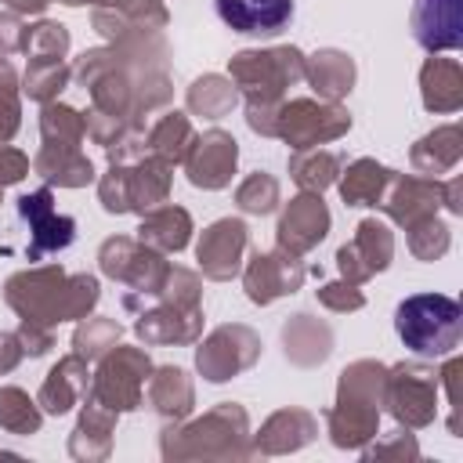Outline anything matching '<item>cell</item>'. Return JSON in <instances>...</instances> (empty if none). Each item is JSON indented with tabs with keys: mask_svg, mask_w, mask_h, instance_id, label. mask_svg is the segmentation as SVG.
I'll list each match as a JSON object with an SVG mask.
<instances>
[{
	"mask_svg": "<svg viewBox=\"0 0 463 463\" xmlns=\"http://www.w3.org/2000/svg\"><path fill=\"white\" fill-rule=\"evenodd\" d=\"M394 329L409 351L423 358H441L459 347L463 336V311L445 293H416L405 297L394 311Z\"/></svg>",
	"mask_w": 463,
	"mask_h": 463,
	"instance_id": "cell-1",
	"label": "cell"
},
{
	"mask_svg": "<svg viewBox=\"0 0 463 463\" xmlns=\"http://www.w3.org/2000/svg\"><path fill=\"white\" fill-rule=\"evenodd\" d=\"M217 18L246 36H275L293 22V0H213Z\"/></svg>",
	"mask_w": 463,
	"mask_h": 463,
	"instance_id": "cell-2",
	"label": "cell"
},
{
	"mask_svg": "<svg viewBox=\"0 0 463 463\" xmlns=\"http://www.w3.org/2000/svg\"><path fill=\"white\" fill-rule=\"evenodd\" d=\"M412 22L420 43L430 51L459 43V0H420Z\"/></svg>",
	"mask_w": 463,
	"mask_h": 463,
	"instance_id": "cell-3",
	"label": "cell"
}]
</instances>
